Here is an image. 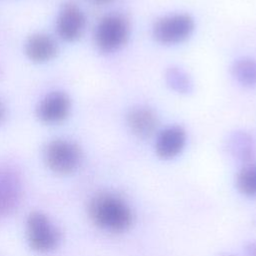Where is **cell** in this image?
I'll use <instances>...</instances> for the list:
<instances>
[{
	"instance_id": "9",
	"label": "cell",
	"mask_w": 256,
	"mask_h": 256,
	"mask_svg": "<svg viewBox=\"0 0 256 256\" xmlns=\"http://www.w3.org/2000/svg\"><path fill=\"white\" fill-rule=\"evenodd\" d=\"M186 131L182 126H168L158 133L155 152L161 159H172L182 152L186 145Z\"/></svg>"
},
{
	"instance_id": "12",
	"label": "cell",
	"mask_w": 256,
	"mask_h": 256,
	"mask_svg": "<svg viewBox=\"0 0 256 256\" xmlns=\"http://www.w3.org/2000/svg\"><path fill=\"white\" fill-rule=\"evenodd\" d=\"M234 78L243 86L253 87L256 85V60L252 58H241L232 66Z\"/></svg>"
},
{
	"instance_id": "8",
	"label": "cell",
	"mask_w": 256,
	"mask_h": 256,
	"mask_svg": "<svg viewBox=\"0 0 256 256\" xmlns=\"http://www.w3.org/2000/svg\"><path fill=\"white\" fill-rule=\"evenodd\" d=\"M21 194L22 185L17 172L8 166H0V218L17 207Z\"/></svg>"
},
{
	"instance_id": "3",
	"label": "cell",
	"mask_w": 256,
	"mask_h": 256,
	"mask_svg": "<svg viewBox=\"0 0 256 256\" xmlns=\"http://www.w3.org/2000/svg\"><path fill=\"white\" fill-rule=\"evenodd\" d=\"M130 36V23L121 14H109L98 22L94 40L97 48L104 53H111L122 48Z\"/></svg>"
},
{
	"instance_id": "15",
	"label": "cell",
	"mask_w": 256,
	"mask_h": 256,
	"mask_svg": "<svg viewBox=\"0 0 256 256\" xmlns=\"http://www.w3.org/2000/svg\"><path fill=\"white\" fill-rule=\"evenodd\" d=\"M167 84L178 93H187L192 88V83L185 71L178 67H171L166 72Z\"/></svg>"
},
{
	"instance_id": "1",
	"label": "cell",
	"mask_w": 256,
	"mask_h": 256,
	"mask_svg": "<svg viewBox=\"0 0 256 256\" xmlns=\"http://www.w3.org/2000/svg\"><path fill=\"white\" fill-rule=\"evenodd\" d=\"M88 214L97 227L108 232H124L133 223V213L128 204L112 193L95 195L89 202Z\"/></svg>"
},
{
	"instance_id": "10",
	"label": "cell",
	"mask_w": 256,
	"mask_h": 256,
	"mask_svg": "<svg viewBox=\"0 0 256 256\" xmlns=\"http://www.w3.org/2000/svg\"><path fill=\"white\" fill-rule=\"evenodd\" d=\"M126 121L130 131L140 139L153 136L159 125V119L155 111L146 106H137L130 109Z\"/></svg>"
},
{
	"instance_id": "14",
	"label": "cell",
	"mask_w": 256,
	"mask_h": 256,
	"mask_svg": "<svg viewBox=\"0 0 256 256\" xmlns=\"http://www.w3.org/2000/svg\"><path fill=\"white\" fill-rule=\"evenodd\" d=\"M231 153L241 161H250L254 154L252 139L245 133L235 134L230 141Z\"/></svg>"
},
{
	"instance_id": "18",
	"label": "cell",
	"mask_w": 256,
	"mask_h": 256,
	"mask_svg": "<svg viewBox=\"0 0 256 256\" xmlns=\"http://www.w3.org/2000/svg\"><path fill=\"white\" fill-rule=\"evenodd\" d=\"M89 1H91L92 3L97 4V5H106V4L111 3L113 0H89Z\"/></svg>"
},
{
	"instance_id": "11",
	"label": "cell",
	"mask_w": 256,
	"mask_h": 256,
	"mask_svg": "<svg viewBox=\"0 0 256 256\" xmlns=\"http://www.w3.org/2000/svg\"><path fill=\"white\" fill-rule=\"evenodd\" d=\"M58 52L54 38L45 33H35L25 42V54L35 63H45L52 60Z\"/></svg>"
},
{
	"instance_id": "6",
	"label": "cell",
	"mask_w": 256,
	"mask_h": 256,
	"mask_svg": "<svg viewBox=\"0 0 256 256\" xmlns=\"http://www.w3.org/2000/svg\"><path fill=\"white\" fill-rule=\"evenodd\" d=\"M71 111V99L63 91L46 94L36 107L37 118L45 124H58L66 120Z\"/></svg>"
},
{
	"instance_id": "5",
	"label": "cell",
	"mask_w": 256,
	"mask_h": 256,
	"mask_svg": "<svg viewBox=\"0 0 256 256\" xmlns=\"http://www.w3.org/2000/svg\"><path fill=\"white\" fill-rule=\"evenodd\" d=\"M26 236L30 247L41 253L54 250L60 241V232L41 212H32L26 220Z\"/></svg>"
},
{
	"instance_id": "16",
	"label": "cell",
	"mask_w": 256,
	"mask_h": 256,
	"mask_svg": "<svg viewBox=\"0 0 256 256\" xmlns=\"http://www.w3.org/2000/svg\"><path fill=\"white\" fill-rule=\"evenodd\" d=\"M245 251L248 256H256V241H252L246 244Z\"/></svg>"
},
{
	"instance_id": "4",
	"label": "cell",
	"mask_w": 256,
	"mask_h": 256,
	"mask_svg": "<svg viewBox=\"0 0 256 256\" xmlns=\"http://www.w3.org/2000/svg\"><path fill=\"white\" fill-rule=\"evenodd\" d=\"M195 22L187 13H174L156 20L152 28L154 39L163 45H175L186 41L193 33Z\"/></svg>"
},
{
	"instance_id": "7",
	"label": "cell",
	"mask_w": 256,
	"mask_h": 256,
	"mask_svg": "<svg viewBox=\"0 0 256 256\" xmlns=\"http://www.w3.org/2000/svg\"><path fill=\"white\" fill-rule=\"evenodd\" d=\"M86 17L82 9L74 3H66L61 8L57 21L56 30L58 36L67 42L78 40L84 33Z\"/></svg>"
},
{
	"instance_id": "17",
	"label": "cell",
	"mask_w": 256,
	"mask_h": 256,
	"mask_svg": "<svg viewBox=\"0 0 256 256\" xmlns=\"http://www.w3.org/2000/svg\"><path fill=\"white\" fill-rule=\"evenodd\" d=\"M6 115H7V111H6V106L4 105V103L0 100V125H2L6 119Z\"/></svg>"
},
{
	"instance_id": "2",
	"label": "cell",
	"mask_w": 256,
	"mask_h": 256,
	"mask_svg": "<svg viewBox=\"0 0 256 256\" xmlns=\"http://www.w3.org/2000/svg\"><path fill=\"white\" fill-rule=\"evenodd\" d=\"M44 162L54 173L67 175L80 166L83 154L78 144L67 139H54L44 148Z\"/></svg>"
},
{
	"instance_id": "13",
	"label": "cell",
	"mask_w": 256,
	"mask_h": 256,
	"mask_svg": "<svg viewBox=\"0 0 256 256\" xmlns=\"http://www.w3.org/2000/svg\"><path fill=\"white\" fill-rule=\"evenodd\" d=\"M236 187L240 193L256 197V162L247 163L236 176Z\"/></svg>"
}]
</instances>
